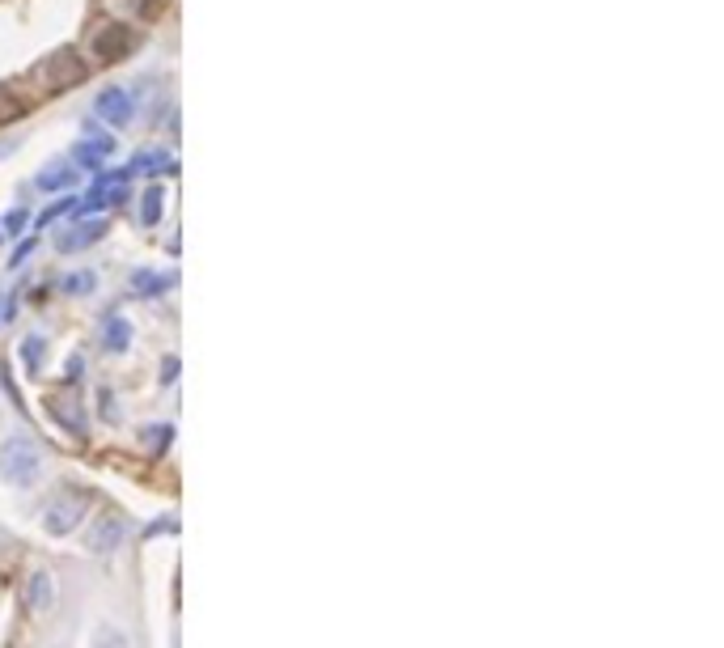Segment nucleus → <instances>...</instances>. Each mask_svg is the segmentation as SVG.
Segmentation results:
<instances>
[{
    "label": "nucleus",
    "instance_id": "obj_1",
    "mask_svg": "<svg viewBox=\"0 0 724 648\" xmlns=\"http://www.w3.org/2000/svg\"><path fill=\"white\" fill-rule=\"evenodd\" d=\"M39 467H43V450L30 437H9V441L0 445V479L14 483V488H30V483L39 479Z\"/></svg>",
    "mask_w": 724,
    "mask_h": 648
},
{
    "label": "nucleus",
    "instance_id": "obj_12",
    "mask_svg": "<svg viewBox=\"0 0 724 648\" xmlns=\"http://www.w3.org/2000/svg\"><path fill=\"white\" fill-rule=\"evenodd\" d=\"M90 285H93V276H72V280H68L72 293H90Z\"/></svg>",
    "mask_w": 724,
    "mask_h": 648
},
{
    "label": "nucleus",
    "instance_id": "obj_11",
    "mask_svg": "<svg viewBox=\"0 0 724 648\" xmlns=\"http://www.w3.org/2000/svg\"><path fill=\"white\" fill-rule=\"evenodd\" d=\"M43 187H47V191H60V187H68V169L55 166L52 174H43Z\"/></svg>",
    "mask_w": 724,
    "mask_h": 648
},
{
    "label": "nucleus",
    "instance_id": "obj_6",
    "mask_svg": "<svg viewBox=\"0 0 724 648\" xmlns=\"http://www.w3.org/2000/svg\"><path fill=\"white\" fill-rule=\"evenodd\" d=\"M98 111H102V119H111V123H128L131 93L128 90H106L102 98H98Z\"/></svg>",
    "mask_w": 724,
    "mask_h": 648
},
{
    "label": "nucleus",
    "instance_id": "obj_8",
    "mask_svg": "<svg viewBox=\"0 0 724 648\" xmlns=\"http://www.w3.org/2000/svg\"><path fill=\"white\" fill-rule=\"evenodd\" d=\"M106 153H111L106 140H90V144H85V153H77V157H81V166H102Z\"/></svg>",
    "mask_w": 724,
    "mask_h": 648
},
{
    "label": "nucleus",
    "instance_id": "obj_7",
    "mask_svg": "<svg viewBox=\"0 0 724 648\" xmlns=\"http://www.w3.org/2000/svg\"><path fill=\"white\" fill-rule=\"evenodd\" d=\"M102 339H106V348H111V352L128 348V339H131L128 318H111V323H106V331H102Z\"/></svg>",
    "mask_w": 724,
    "mask_h": 648
},
{
    "label": "nucleus",
    "instance_id": "obj_13",
    "mask_svg": "<svg viewBox=\"0 0 724 648\" xmlns=\"http://www.w3.org/2000/svg\"><path fill=\"white\" fill-rule=\"evenodd\" d=\"M26 364H30V369L39 364V339H26Z\"/></svg>",
    "mask_w": 724,
    "mask_h": 648
},
{
    "label": "nucleus",
    "instance_id": "obj_3",
    "mask_svg": "<svg viewBox=\"0 0 724 648\" xmlns=\"http://www.w3.org/2000/svg\"><path fill=\"white\" fill-rule=\"evenodd\" d=\"M123 543H128V521H123V517L93 521L90 534H85V546H90L93 556H115Z\"/></svg>",
    "mask_w": 724,
    "mask_h": 648
},
{
    "label": "nucleus",
    "instance_id": "obj_9",
    "mask_svg": "<svg viewBox=\"0 0 724 648\" xmlns=\"http://www.w3.org/2000/svg\"><path fill=\"white\" fill-rule=\"evenodd\" d=\"M98 234H102V225H90V229H72V234L64 237V247H77V242L85 247V242H93Z\"/></svg>",
    "mask_w": 724,
    "mask_h": 648
},
{
    "label": "nucleus",
    "instance_id": "obj_14",
    "mask_svg": "<svg viewBox=\"0 0 724 648\" xmlns=\"http://www.w3.org/2000/svg\"><path fill=\"white\" fill-rule=\"evenodd\" d=\"M22 225H26V212H14V217H9V229H14V234H17Z\"/></svg>",
    "mask_w": 724,
    "mask_h": 648
},
{
    "label": "nucleus",
    "instance_id": "obj_10",
    "mask_svg": "<svg viewBox=\"0 0 724 648\" xmlns=\"http://www.w3.org/2000/svg\"><path fill=\"white\" fill-rule=\"evenodd\" d=\"M157 212H161V187L144 195V221H157Z\"/></svg>",
    "mask_w": 724,
    "mask_h": 648
},
{
    "label": "nucleus",
    "instance_id": "obj_5",
    "mask_svg": "<svg viewBox=\"0 0 724 648\" xmlns=\"http://www.w3.org/2000/svg\"><path fill=\"white\" fill-rule=\"evenodd\" d=\"M90 648H131V635H128V627L123 623H98L93 627V635H90Z\"/></svg>",
    "mask_w": 724,
    "mask_h": 648
},
{
    "label": "nucleus",
    "instance_id": "obj_2",
    "mask_svg": "<svg viewBox=\"0 0 724 648\" xmlns=\"http://www.w3.org/2000/svg\"><path fill=\"white\" fill-rule=\"evenodd\" d=\"M81 517H85V496H55L43 508V530L64 538V534H72L81 526Z\"/></svg>",
    "mask_w": 724,
    "mask_h": 648
},
{
    "label": "nucleus",
    "instance_id": "obj_4",
    "mask_svg": "<svg viewBox=\"0 0 724 648\" xmlns=\"http://www.w3.org/2000/svg\"><path fill=\"white\" fill-rule=\"evenodd\" d=\"M26 606H30V614H52V610L60 606V585H55V576L47 568L30 572V581H26Z\"/></svg>",
    "mask_w": 724,
    "mask_h": 648
}]
</instances>
